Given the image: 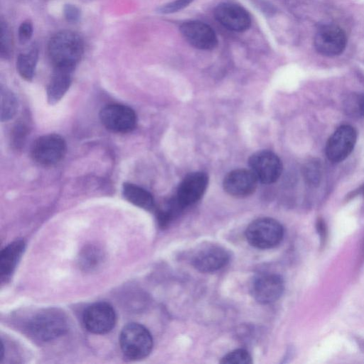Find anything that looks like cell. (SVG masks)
Here are the masks:
<instances>
[{
  "instance_id": "cell-1",
  "label": "cell",
  "mask_w": 364,
  "mask_h": 364,
  "mask_svg": "<svg viewBox=\"0 0 364 364\" xmlns=\"http://www.w3.org/2000/svg\"><path fill=\"white\" fill-rule=\"evenodd\" d=\"M84 52L81 37L72 31L55 33L48 44V55L54 68L74 70Z\"/></svg>"
},
{
  "instance_id": "cell-2",
  "label": "cell",
  "mask_w": 364,
  "mask_h": 364,
  "mask_svg": "<svg viewBox=\"0 0 364 364\" xmlns=\"http://www.w3.org/2000/svg\"><path fill=\"white\" fill-rule=\"evenodd\" d=\"M119 344L123 354L130 360L146 358L153 348V338L149 331L137 323H130L122 330Z\"/></svg>"
},
{
  "instance_id": "cell-3",
  "label": "cell",
  "mask_w": 364,
  "mask_h": 364,
  "mask_svg": "<svg viewBox=\"0 0 364 364\" xmlns=\"http://www.w3.org/2000/svg\"><path fill=\"white\" fill-rule=\"evenodd\" d=\"M27 328L35 338L49 341L63 335L68 323L62 312L52 309L37 313L30 319Z\"/></svg>"
},
{
  "instance_id": "cell-4",
  "label": "cell",
  "mask_w": 364,
  "mask_h": 364,
  "mask_svg": "<svg viewBox=\"0 0 364 364\" xmlns=\"http://www.w3.org/2000/svg\"><path fill=\"white\" fill-rule=\"evenodd\" d=\"M245 237L250 245L257 249L275 247L284 237V228L276 220L261 218L252 221L245 230Z\"/></svg>"
},
{
  "instance_id": "cell-5",
  "label": "cell",
  "mask_w": 364,
  "mask_h": 364,
  "mask_svg": "<svg viewBox=\"0 0 364 364\" xmlns=\"http://www.w3.org/2000/svg\"><path fill=\"white\" fill-rule=\"evenodd\" d=\"M67 150L64 139L58 134H50L38 138L31 147V156L37 163L50 166L60 161Z\"/></svg>"
},
{
  "instance_id": "cell-6",
  "label": "cell",
  "mask_w": 364,
  "mask_h": 364,
  "mask_svg": "<svg viewBox=\"0 0 364 364\" xmlns=\"http://www.w3.org/2000/svg\"><path fill=\"white\" fill-rule=\"evenodd\" d=\"M347 41L346 32L341 27L335 24H325L317 29L314 46L321 55L334 57L344 51Z\"/></svg>"
},
{
  "instance_id": "cell-7",
  "label": "cell",
  "mask_w": 364,
  "mask_h": 364,
  "mask_svg": "<svg viewBox=\"0 0 364 364\" xmlns=\"http://www.w3.org/2000/svg\"><path fill=\"white\" fill-rule=\"evenodd\" d=\"M355 129L348 124H343L328 138L326 144V155L333 163L344 161L353 151L357 141Z\"/></svg>"
},
{
  "instance_id": "cell-8",
  "label": "cell",
  "mask_w": 364,
  "mask_h": 364,
  "mask_svg": "<svg viewBox=\"0 0 364 364\" xmlns=\"http://www.w3.org/2000/svg\"><path fill=\"white\" fill-rule=\"evenodd\" d=\"M100 119L107 129L118 133L132 131L137 122L134 111L120 104H110L105 106L100 110Z\"/></svg>"
},
{
  "instance_id": "cell-9",
  "label": "cell",
  "mask_w": 364,
  "mask_h": 364,
  "mask_svg": "<svg viewBox=\"0 0 364 364\" xmlns=\"http://www.w3.org/2000/svg\"><path fill=\"white\" fill-rule=\"evenodd\" d=\"M282 277L275 273L263 272L256 275L250 284L253 298L259 304H269L277 301L283 294Z\"/></svg>"
},
{
  "instance_id": "cell-10",
  "label": "cell",
  "mask_w": 364,
  "mask_h": 364,
  "mask_svg": "<svg viewBox=\"0 0 364 364\" xmlns=\"http://www.w3.org/2000/svg\"><path fill=\"white\" fill-rule=\"evenodd\" d=\"M249 166L258 181L264 184L276 182L282 172L281 160L268 150L258 151L251 155Z\"/></svg>"
},
{
  "instance_id": "cell-11",
  "label": "cell",
  "mask_w": 364,
  "mask_h": 364,
  "mask_svg": "<svg viewBox=\"0 0 364 364\" xmlns=\"http://www.w3.org/2000/svg\"><path fill=\"white\" fill-rule=\"evenodd\" d=\"M230 255L223 247L208 244L198 247L191 257V264L204 273L214 272L226 266Z\"/></svg>"
},
{
  "instance_id": "cell-12",
  "label": "cell",
  "mask_w": 364,
  "mask_h": 364,
  "mask_svg": "<svg viewBox=\"0 0 364 364\" xmlns=\"http://www.w3.org/2000/svg\"><path fill=\"white\" fill-rule=\"evenodd\" d=\"M82 321L85 327L95 334H105L112 331L116 323L112 306L106 302L94 303L86 308Z\"/></svg>"
},
{
  "instance_id": "cell-13",
  "label": "cell",
  "mask_w": 364,
  "mask_h": 364,
  "mask_svg": "<svg viewBox=\"0 0 364 364\" xmlns=\"http://www.w3.org/2000/svg\"><path fill=\"white\" fill-rule=\"evenodd\" d=\"M180 31L185 40L196 48L208 50L218 46L215 33L209 25L203 22H184L180 26Z\"/></svg>"
},
{
  "instance_id": "cell-14",
  "label": "cell",
  "mask_w": 364,
  "mask_h": 364,
  "mask_svg": "<svg viewBox=\"0 0 364 364\" xmlns=\"http://www.w3.org/2000/svg\"><path fill=\"white\" fill-rule=\"evenodd\" d=\"M208 184V176L205 173L196 171L188 173L178 185L175 196L185 208L201 198Z\"/></svg>"
},
{
  "instance_id": "cell-15",
  "label": "cell",
  "mask_w": 364,
  "mask_h": 364,
  "mask_svg": "<svg viewBox=\"0 0 364 364\" xmlns=\"http://www.w3.org/2000/svg\"><path fill=\"white\" fill-rule=\"evenodd\" d=\"M215 19L225 28L242 32L251 25V18L248 12L241 6L233 3H221L214 11Z\"/></svg>"
},
{
  "instance_id": "cell-16",
  "label": "cell",
  "mask_w": 364,
  "mask_h": 364,
  "mask_svg": "<svg viewBox=\"0 0 364 364\" xmlns=\"http://www.w3.org/2000/svg\"><path fill=\"white\" fill-rule=\"evenodd\" d=\"M258 180L250 169H235L224 178L223 186L226 193L234 197H246L257 188Z\"/></svg>"
},
{
  "instance_id": "cell-17",
  "label": "cell",
  "mask_w": 364,
  "mask_h": 364,
  "mask_svg": "<svg viewBox=\"0 0 364 364\" xmlns=\"http://www.w3.org/2000/svg\"><path fill=\"white\" fill-rule=\"evenodd\" d=\"M73 71L54 68L46 89L47 100L50 105L58 103L66 93L71 84Z\"/></svg>"
},
{
  "instance_id": "cell-18",
  "label": "cell",
  "mask_w": 364,
  "mask_h": 364,
  "mask_svg": "<svg viewBox=\"0 0 364 364\" xmlns=\"http://www.w3.org/2000/svg\"><path fill=\"white\" fill-rule=\"evenodd\" d=\"M25 248L22 240L12 242L5 247L0 255V273L1 280L8 279L14 271Z\"/></svg>"
},
{
  "instance_id": "cell-19",
  "label": "cell",
  "mask_w": 364,
  "mask_h": 364,
  "mask_svg": "<svg viewBox=\"0 0 364 364\" xmlns=\"http://www.w3.org/2000/svg\"><path fill=\"white\" fill-rule=\"evenodd\" d=\"M122 193L125 199L136 206L146 210H151L154 208L152 195L143 188L125 183L123 185Z\"/></svg>"
},
{
  "instance_id": "cell-20",
  "label": "cell",
  "mask_w": 364,
  "mask_h": 364,
  "mask_svg": "<svg viewBox=\"0 0 364 364\" xmlns=\"http://www.w3.org/2000/svg\"><path fill=\"white\" fill-rule=\"evenodd\" d=\"M38 59V50L36 47L20 53L16 60V68L19 75L26 80L33 77Z\"/></svg>"
},
{
  "instance_id": "cell-21",
  "label": "cell",
  "mask_w": 364,
  "mask_h": 364,
  "mask_svg": "<svg viewBox=\"0 0 364 364\" xmlns=\"http://www.w3.org/2000/svg\"><path fill=\"white\" fill-rule=\"evenodd\" d=\"M344 112L353 118L364 117V92L348 94L342 102Z\"/></svg>"
},
{
  "instance_id": "cell-22",
  "label": "cell",
  "mask_w": 364,
  "mask_h": 364,
  "mask_svg": "<svg viewBox=\"0 0 364 364\" xmlns=\"http://www.w3.org/2000/svg\"><path fill=\"white\" fill-rule=\"evenodd\" d=\"M18 103L15 95L7 89H1V121L6 122L16 114Z\"/></svg>"
},
{
  "instance_id": "cell-23",
  "label": "cell",
  "mask_w": 364,
  "mask_h": 364,
  "mask_svg": "<svg viewBox=\"0 0 364 364\" xmlns=\"http://www.w3.org/2000/svg\"><path fill=\"white\" fill-rule=\"evenodd\" d=\"M183 208L176 196L170 199L164 208L157 211V219L160 226L164 228L168 225Z\"/></svg>"
},
{
  "instance_id": "cell-24",
  "label": "cell",
  "mask_w": 364,
  "mask_h": 364,
  "mask_svg": "<svg viewBox=\"0 0 364 364\" xmlns=\"http://www.w3.org/2000/svg\"><path fill=\"white\" fill-rule=\"evenodd\" d=\"M303 175L308 184L317 186L321 178V166L318 161H311L303 167Z\"/></svg>"
},
{
  "instance_id": "cell-25",
  "label": "cell",
  "mask_w": 364,
  "mask_h": 364,
  "mask_svg": "<svg viewBox=\"0 0 364 364\" xmlns=\"http://www.w3.org/2000/svg\"><path fill=\"white\" fill-rule=\"evenodd\" d=\"M80 258L82 267L86 269H90L101 262L102 253L97 247L91 246L82 251Z\"/></svg>"
},
{
  "instance_id": "cell-26",
  "label": "cell",
  "mask_w": 364,
  "mask_h": 364,
  "mask_svg": "<svg viewBox=\"0 0 364 364\" xmlns=\"http://www.w3.org/2000/svg\"><path fill=\"white\" fill-rule=\"evenodd\" d=\"M220 363L225 364H251L252 360L248 351L239 348L227 353L221 358Z\"/></svg>"
},
{
  "instance_id": "cell-27",
  "label": "cell",
  "mask_w": 364,
  "mask_h": 364,
  "mask_svg": "<svg viewBox=\"0 0 364 364\" xmlns=\"http://www.w3.org/2000/svg\"><path fill=\"white\" fill-rule=\"evenodd\" d=\"M27 134L28 127L25 124H16L11 132L12 145L16 149L21 147L24 144Z\"/></svg>"
},
{
  "instance_id": "cell-28",
  "label": "cell",
  "mask_w": 364,
  "mask_h": 364,
  "mask_svg": "<svg viewBox=\"0 0 364 364\" xmlns=\"http://www.w3.org/2000/svg\"><path fill=\"white\" fill-rule=\"evenodd\" d=\"M194 0H174L166 4L163 5L159 9L162 14H171L177 12L191 4Z\"/></svg>"
},
{
  "instance_id": "cell-29",
  "label": "cell",
  "mask_w": 364,
  "mask_h": 364,
  "mask_svg": "<svg viewBox=\"0 0 364 364\" xmlns=\"http://www.w3.org/2000/svg\"><path fill=\"white\" fill-rule=\"evenodd\" d=\"M10 37L6 24L1 23V55L7 56L10 52Z\"/></svg>"
},
{
  "instance_id": "cell-30",
  "label": "cell",
  "mask_w": 364,
  "mask_h": 364,
  "mask_svg": "<svg viewBox=\"0 0 364 364\" xmlns=\"http://www.w3.org/2000/svg\"><path fill=\"white\" fill-rule=\"evenodd\" d=\"M33 24L27 20L21 23L18 31V39L21 43H26L32 36L33 34Z\"/></svg>"
},
{
  "instance_id": "cell-31",
  "label": "cell",
  "mask_w": 364,
  "mask_h": 364,
  "mask_svg": "<svg viewBox=\"0 0 364 364\" xmlns=\"http://www.w3.org/2000/svg\"><path fill=\"white\" fill-rule=\"evenodd\" d=\"M316 230L319 237L320 245L323 247L328 238V227L323 218L319 217L316 221Z\"/></svg>"
},
{
  "instance_id": "cell-32",
  "label": "cell",
  "mask_w": 364,
  "mask_h": 364,
  "mask_svg": "<svg viewBox=\"0 0 364 364\" xmlns=\"http://www.w3.org/2000/svg\"><path fill=\"white\" fill-rule=\"evenodd\" d=\"M65 19L72 23L77 21L80 17V11L77 7L72 4H67L63 9Z\"/></svg>"
},
{
  "instance_id": "cell-33",
  "label": "cell",
  "mask_w": 364,
  "mask_h": 364,
  "mask_svg": "<svg viewBox=\"0 0 364 364\" xmlns=\"http://www.w3.org/2000/svg\"><path fill=\"white\" fill-rule=\"evenodd\" d=\"M357 194H362L364 196V185H363L358 191L353 192V196Z\"/></svg>"
},
{
  "instance_id": "cell-34",
  "label": "cell",
  "mask_w": 364,
  "mask_h": 364,
  "mask_svg": "<svg viewBox=\"0 0 364 364\" xmlns=\"http://www.w3.org/2000/svg\"><path fill=\"white\" fill-rule=\"evenodd\" d=\"M361 258L362 259H364V239L362 244V248H361Z\"/></svg>"
}]
</instances>
